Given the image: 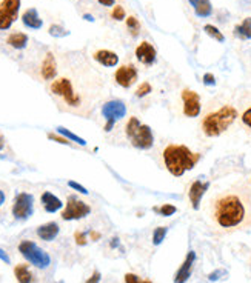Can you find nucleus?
Segmentation results:
<instances>
[{
	"mask_svg": "<svg viewBox=\"0 0 251 283\" xmlns=\"http://www.w3.org/2000/svg\"><path fill=\"white\" fill-rule=\"evenodd\" d=\"M180 97H182V103H183V106H182L183 115L188 117V119H194V117H197L202 111L200 95L196 91L185 88V90H182Z\"/></svg>",
	"mask_w": 251,
	"mask_h": 283,
	"instance_id": "obj_11",
	"label": "nucleus"
},
{
	"mask_svg": "<svg viewBox=\"0 0 251 283\" xmlns=\"http://www.w3.org/2000/svg\"><path fill=\"white\" fill-rule=\"evenodd\" d=\"M204 85H207V86H214L216 85V77H214V74H211V73L204 74Z\"/></svg>",
	"mask_w": 251,
	"mask_h": 283,
	"instance_id": "obj_38",
	"label": "nucleus"
},
{
	"mask_svg": "<svg viewBox=\"0 0 251 283\" xmlns=\"http://www.w3.org/2000/svg\"><path fill=\"white\" fill-rule=\"evenodd\" d=\"M125 134L130 143L137 150H151L154 145V134L148 125L140 123L137 117L131 115L127 125H125Z\"/></svg>",
	"mask_w": 251,
	"mask_h": 283,
	"instance_id": "obj_4",
	"label": "nucleus"
},
{
	"mask_svg": "<svg viewBox=\"0 0 251 283\" xmlns=\"http://www.w3.org/2000/svg\"><path fill=\"white\" fill-rule=\"evenodd\" d=\"M237 117L239 113L233 105H222L220 108L204 115L200 122V130L207 137H219L236 122Z\"/></svg>",
	"mask_w": 251,
	"mask_h": 283,
	"instance_id": "obj_3",
	"label": "nucleus"
},
{
	"mask_svg": "<svg viewBox=\"0 0 251 283\" xmlns=\"http://www.w3.org/2000/svg\"><path fill=\"white\" fill-rule=\"evenodd\" d=\"M210 188V182H202V180H194L190 185V189H188V199L191 203V208L193 209H199L200 208V202L202 197L205 196V192Z\"/></svg>",
	"mask_w": 251,
	"mask_h": 283,
	"instance_id": "obj_13",
	"label": "nucleus"
},
{
	"mask_svg": "<svg viewBox=\"0 0 251 283\" xmlns=\"http://www.w3.org/2000/svg\"><path fill=\"white\" fill-rule=\"evenodd\" d=\"M125 283H153V282L151 280H142L137 274L127 272V274H125Z\"/></svg>",
	"mask_w": 251,
	"mask_h": 283,
	"instance_id": "obj_33",
	"label": "nucleus"
},
{
	"mask_svg": "<svg viewBox=\"0 0 251 283\" xmlns=\"http://www.w3.org/2000/svg\"><path fill=\"white\" fill-rule=\"evenodd\" d=\"M14 276L19 283H33L34 282V276L26 263H20V265L14 266Z\"/></svg>",
	"mask_w": 251,
	"mask_h": 283,
	"instance_id": "obj_22",
	"label": "nucleus"
},
{
	"mask_svg": "<svg viewBox=\"0 0 251 283\" xmlns=\"http://www.w3.org/2000/svg\"><path fill=\"white\" fill-rule=\"evenodd\" d=\"M127 28L130 29V33H131L134 37H136V36H139V33H140L142 25H140V22H139V19H137V17L130 16V17H127Z\"/></svg>",
	"mask_w": 251,
	"mask_h": 283,
	"instance_id": "obj_27",
	"label": "nucleus"
},
{
	"mask_svg": "<svg viewBox=\"0 0 251 283\" xmlns=\"http://www.w3.org/2000/svg\"><path fill=\"white\" fill-rule=\"evenodd\" d=\"M153 91V86L150 82H143L137 86V90H136V97H145V95H148L150 93Z\"/></svg>",
	"mask_w": 251,
	"mask_h": 283,
	"instance_id": "obj_31",
	"label": "nucleus"
},
{
	"mask_svg": "<svg viewBox=\"0 0 251 283\" xmlns=\"http://www.w3.org/2000/svg\"><path fill=\"white\" fill-rule=\"evenodd\" d=\"M100 277H102V276H100V272H99V271H94V272H93V276H91L88 280H86L85 283H99V282H100Z\"/></svg>",
	"mask_w": 251,
	"mask_h": 283,
	"instance_id": "obj_39",
	"label": "nucleus"
},
{
	"mask_svg": "<svg viewBox=\"0 0 251 283\" xmlns=\"http://www.w3.org/2000/svg\"><path fill=\"white\" fill-rule=\"evenodd\" d=\"M167 232H168L167 226H159V228L154 229V232H153V243H154V245H156V246L160 245V243L165 240Z\"/></svg>",
	"mask_w": 251,
	"mask_h": 283,
	"instance_id": "obj_28",
	"label": "nucleus"
},
{
	"mask_svg": "<svg viewBox=\"0 0 251 283\" xmlns=\"http://www.w3.org/2000/svg\"><path fill=\"white\" fill-rule=\"evenodd\" d=\"M163 165L174 177H182L187 171H191L200 160V154L191 151L185 145L171 143L162 152Z\"/></svg>",
	"mask_w": 251,
	"mask_h": 283,
	"instance_id": "obj_2",
	"label": "nucleus"
},
{
	"mask_svg": "<svg viewBox=\"0 0 251 283\" xmlns=\"http://www.w3.org/2000/svg\"><path fill=\"white\" fill-rule=\"evenodd\" d=\"M48 139H50V140H54V142H57V143H62V145H70V143H71L68 139L63 137V135H57V134H54V132H50V134H48Z\"/></svg>",
	"mask_w": 251,
	"mask_h": 283,
	"instance_id": "obj_34",
	"label": "nucleus"
},
{
	"mask_svg": "<svg viewBox=\"0 0 251 283\" xmlns=\"http://www.w3.org/2000/svg\"><path fill=\"white\" fill-rule=\"evenodd\" d=\"M40 74L43 80H54L57 75V63L56 57L53 53H46L42 66H40Z\"/></svg>",
	"mask_w": 251,
	"mask_h": 283,
	"instance_id": "obj_16",
	"label": "nucleus"
},
{
	"mask_svg": "<svg viewBox=\"0 0 251 283\" xmlns=\"http://www.w3.org/2000/svg\"><path fill=\"white\" fill-rule=\"evenodd\" d=\"M154 211H157L160 216H163V217H170V216H173V214H176V211H177V208L174 207V205H171V203H165V205H162L160 208H156L154 207L153 208Z\"/></svg>",
	"mask_w": 251,
	"mask_h": 283,
	"instance_id": "obj_29",
	"label": "nucleus"
},
{
	"mask_svg": "<svg viewBox=\"0 0 251 283\" xmlns=\"http://www.w3.org/2000/svg\"><path fill=\"white\" fill-rule=\"evenodd\" d=\"M102 115L105 117V120H107L103 130L108 132L113 130L116 122L127 115V106H125V103L120 100H110L102 106Z\"/></svg>",
	"mask_w": 251,
	"mask_h": 283,
	"instance_id": "obj_8",
	"label": "nucleus"
},
{
	"mask_svg": "<svg viewBox=\"0 0 251 283\" xmlns=\"http://www.w3.org/2000/svg\"><path fill=\"white\" fill-rule=\"evenodd\" d=\"M83 17H85V20H88V22H93V20H94L93 16H90V14H85Z\"/></svg>",
	"mask_w": 251,
	"mask_h": 283,
	"instance_id": "obj_44",
	"label": "nucleus"
},
{
	"mask_svg": "<svg viewBox=\"0 0 251 283\" xmlns=\"http://www.w3.org/2000/svg\"><path fill=\"white\" fill-rule=\"evenodd\" d=\"M34 212V197L30 192H19L13 202V216L16 220H28Z\"/></svg>",
	"mask_w": 251,
	"mask_h": 283,
	"instance_id": "obj_7",
	"label": "nucleus"
},
{
	"mask_svg": "<svg viewBox=\"0 0 251 283\" xmlns=\"http://www.w3.org/2000/svg\"><path fill=\"white\" fill-rule=\"evenodd\" d=\"M22 22L26 28L30 29H40L43 26V20L39 16L36 8H28L26 11L22 14Z\"/></svg>",
	"mask_w": 251,
	"mask_h": 283,
	"instance_id": "obj_19",
	"label": "nucleus"
},
{
	"mask_svg": "<svg viewBox=\"0 0 251 283\" xmlns=\"http://www.w3.org/2000/svg\"><path fill=\"white\" fill-rule=\"evenodd\" d=\"M0 260L5 262L6 265H9V262H11V260H9V257H8V254H6V252L2 248H0Z\"/></svg>",
	"mask_w": 251,
	"mask_h": 283,
	"instance_id": "obj_40",
	"label": "nucleus"
},
{
	"mask_svg": "<svg viewBox=\"0 0 251 283\" xmlns=\"http://www.w3.org/2000/svg\"><path fill=\"white\" fill-rule=\"evenodd\" d=\"M234 36L240 40H250L251 38V17L244 19L239 25L234 26Z\"/></svg>",
	"mask_w": 251,
	"mask_h": 283,
	"instance_id": "obj_23",
	"label": "nucleus"
},
{
	"mask_svg": "<svg viewBox=\"0 0 251 283\" xmlns=\"http://www.w3.org/2000/svg\"><path fill=\"white\" fill-rule=\"evenodd\" d=\"M125 8L123 6H120V5H116L114 8H113V11H111V19H114V20H123L125 19Z\"/></svg>",
	"mask_w": 251,
	"mask_h": 283,
	"instance_id": "obj_32",
	"label": "nucleus"
},
{
	"mask_svg": "<svg viewBox=\"0 0 251 283\" xmlns=\"http://www.w3.org/2000/svg\"><path fill=\"white\" fill-rule=\"evenodd\" d=\"M137 77H139V73H137L136 66H134L133 63L122 65L114 73L116 83H117L119 86H122V88H131L134 83L137 82Z\"/></svg>",
	"mask_w": 251,
	"mask_h": 283,
	"instance_id": "obj_12",
	"label": "nucleus"
},
{
	"mask_svg": "<svg viewBox=\"0 0 251 283\" xmlns=\"http://www.w3.org/2000/svg\"><path fill=\"white\" fill-rule=\"evenodd\" d=\"M6 43L13 46L14 50H23L28 45V36L25 33H13L6 38Z\"/></svg>",
	"mask_w": 251,
	"mask_h": 283,
	"instance_id": "obj_24",
	"label": "nucleus"
},
{
	"mask_svg": "<svg viewBox=\"0 0 251 283\" xmlns=\"http://www.w3.org/2000/svg\"><path fill=\"white\" fill-rule=\"evenodd\" d=\"M194 260H196V252L194 251H190L185 260L180 265V268L177 269L176 276H174V283H185L190 277H191V271H193V265H194Z\"/></svg>",
	"mask_w": 251,
	"mask_h": 283,
	"instance_id": "obj_15",
	"label": "nucleus"
},
{
	"mask_svg": "<svg viewBox=\"0 0 251 283\" xmlns=\"http://www.w3.org/2000/svg\"><path fill=\"white\" fill-rule=\"evenodd\" d=\"M20 0H2L0 2V31H6L19 19Z\"/></svg>",
	"mask_w": 251,
	"mask_h": 283,
	"instance_id": "obj_9",
	"label": "nucleus"
},
{
	"mask_svg": "<svg viewBox=\"0 0 251 283\" xmlns=\"http://www.w3.org/2000/svg\"><path fill=\"white\" fill-rule=\"evenodd\" d=\"M40 202H42V207L46 212H57L62 207L63 203L59 197H56L53 192L50 191H45L42 196H40Z\"/></svg>",
	"mask_w": 251,
	"mask_h": 283,
	"instance_id": "obj_18",
	"label": "nucleus"
},
{
	"mask_svg": "<svg viewBox=\"0 0 251 283\" xmlns=\"http://www.w3.org/2000/svg\"><path fill=\"white\" fill-rule=\"evenodd\" d=\"M93 58L96 62H99L102 66H107V68H113L119 63V56L116 54L114 51L110 50H99L93 54Z\"/></svg>",
	"mask_w": 251,
	"mask_h": 283,
	"instance_id": "obj_17",
	"label": "nucleus"
},
{
	"mask_svg": "<svg viewBox=\"0 0 251 283\" xmlns=\"http://www.w3.org/2000/svg\"><path fill=\"white\" fill-rule=\"evenodd\" d=\"M50 34L53 37H66L70 34V31L68 29H65L63 26H60V25H51L50 26Z\"/></svg>",
	"mask_w": 251,
	"mask_h": 283,
	"instance_id": "obj_30",
	"label": "nucleus"
},
{
	"mask_svg": "<svg viewBox=\"0 0 251 283\" xmlns=\"http://www.w3.org/2000/svg\"><path fill=\"white\" fill-rule=\"evenodd\" d=\"M68 187L73 188V189H76V191L82 192V194H88V189H86L85 187H82V185H79L77 182H74V180H70V182H68Z\"/></svg>",
	"mask_w": 251,
	"mask_h": 283,
	"instance_id": "obj_37",
	"label": "nucleus"
},
{
	"mask_svg": "<svg viewBox=\"0 0 251 283\" xmlns=\"http://www.w3.org/2000/svg\"><path fill=\"white\" fill-rule=\"evenodd\" d=\"M91 214V207L86 202L79 200L76 196L68 197L66 207L62 211V219L63 220H80Z\"/></svg>",
	"mask_w": 251,
	"mask_h": 283,
	"instance_id": "obj_10",
	"label": "nucleus"
},
{
	"mask_svg": "<svg viewBox=\"0 0 251 283\" xmlns=\"http://www.w3.org/2000/svg\"><path fill=\"white\" fill-rule=\"evenodd\" d=\"M191 6L194 8V13L197 17H210L213 14V5H211L210 0H188Z\"/></svg>",
	"mask_w": 251,
	"mask_h": 283,
	"instance_id": "obj_21",
	"label": "nucleus"
},
{
	"mask_svg": "<svg viewBox=\"0 0 251 283\" xmlns=\"http://www.w3.org/2000/svg\"><path fill=\"white\" fill-rule=\"evenodd\" d=\"M19 252L39 269H46L51 265V257L42 248H39L33 240H22L19 243Z\"/></svg>",
	"mask_w": 251,
	"mask_h": 283,
	"instance_id": "obj_6",
	"label": "nucleus"
},
{
	"mask_svg": "<svg viewBox=\"0 0 251 283\" xmlns=\"http://www.w3.org/2000/svg\"><path fill=\"white\" fill-rule=\"evenodd\" d=\"M57 132H59L60 135H63V137H66L68 140H71V142H76V143H79V145H82V146H85V145H86V142H85L82 137H79V135H77V134L71 132L70 130L63 128V126H57Z\"/></svg>",
	"mask_w": 251,
	"mask_h": 283,
	"instance_id": "obj_25",
	"label": "nucleus"
},
{
	"mask_svg": "<svg viewBox=\"0 0 251 283\" xmlns=\"http://www.w3.org/2000/svg\"><path fill=\"white\" fill-rule=\"evenodd\" d=\"M88 234L91 236L93 240H99V239H100V234H99V232H96V231H90Z\"/></svg>",
	"mask_w": 251,
	"mask_h": 283,
	"instance_id": "obj_42",
	"label": "nucleus"
},
{
	"mask_svg": "<svg viewBox=\"0 0 251 283\" xmlns=\"http://www.w3.org/2000/svg\"><path fill=\"white\" fill-rule=\"evenodd\" d=\"M208 216L224 232L251 228V187L237 183L210 200Z\"/></svg>",
	"mask_w": 251,
	"mask_h": 283,
	"instance_id": "obj_1",
	"label": "nucleus"
},
{
	"mask_svg": "<svg viewBox=\"0 0 251 283\" xmlns=\"http://www.w3.org/2000/svg\"><path fill=\"white\" fill-rule=\"evenodd\" d=\"M97 2L102 6H114L116 5V0H97Z\"/></svg>",
	"mask_w": 251,
	"mask_h": 283,
	"instance_id": "obj_41",
	"label": "nucleus"
},
{
	"mask_svg": "<svg viewBox=\"0 0 251 283\" xmlns=\"http://www.w3.org/2000/svg\"><path fill=\"white\" fill-rule=\"evenodd\" d=\"M240 119H242V123L247 126V128L251 130V106H248V108L242 113V117H240Z\"/></svg>",
	"mask_w": 251,
	"mask_h": 283,
	"instance_id": "obj_35",
	"label": "nucleus"
},
{
	"mask_svg": "<svg viewBox=\"0 0 251 283\" xmlns=\"http://www.w3.org/2000/svg\"><path fill=\"white\" fill-rule=\"evenodd\" d=\"M204 31H205L210 37H213L214 40H217V42H220V43H224V42H225V36L219 31V28H217V26H214V25H205V26H204Z\"/></svg>",
	"mask_w": 251,
	"mask_h": 283,
	"instance_id": "obj_26",
	"label": "nucleus"
},
{
	"mask_svg": "<svg viewBox=\"0 0 251 283\" xmlns=\"http://www.w3.org/2000/svg\"><path fill=\"white\" fill-rule=\"evenodd\" d=\"M5 199H6V196H5V192L3 191H0V207L5 203Z\"/></svg>",
	"mask_w": 251,
	"mask_h": 283,
	"instance_id": "obj_43",
	"label": "nucleus"
},
{
	"mask_svg": "<svg viewBox=\"0 0 251 283\" xmlns=\"http://www.w3.org/2000/svg\"><path fill=\"white\" fill-rule=\"evenodd\" d=\"M59 231L60 228L56 222H48L45 225H40L37 228V236L45 242H51L59 236Z\"/></svg>",
	"mask_w": 251,
	"mask_h": 283,
	"instance_id": "obj_20",
	"label": "nucleus"
},
{
	"mask_svg": "<svg viewBox=\"0 0 251 283\" xmlns=\"http://www.w3.org/2000/svg\"><path fill=\"white\" fill-rule=\"evenodd\" d=\"M74 239H76V243H77L79 246H85V245H86V232L76 231V232H74Z\"/></svg>",
	"mask_w": 251,
	"mask_h": 283,
	"instance_id": "obj_36",
	"label": "nucleus"
},
{
	"mask_svg": "<svg viewBox=\"0 0 251 283\" xmlns=\"http://www.w3.org/2000/svg\"><path fill=\"white\" fill-rule=\"evenodd\" d=\"M134 54H136V58L145 66H153L154 63H156V57H157V51L156 48H154L150 42H142L139 43V46L136 48V51H134Z\"/></svg>",
	"mask_w": 251,
	"mask_h": 283,
	"instance_id": "obj_14",
	"label": "nucleus"
},
{
	"mask_svg": "<svg viewBox=\"0 0 251 283\" xmlns=\"http://www.w3.org/2000/svg\"><path fill=\"white\" fill-rule=\"evenodd\" d=\"M50 91L53 95L59 97V99L68 106V108H80L82 106V97L80 94H77L73 82L68 77H59V79H54L50 85Z\"/></svg>",
	"mask_w": 251,
	"mask_h": 283,
	"instance_id": "obj_5",
	"label": "nucleus"
}]
</instances>
